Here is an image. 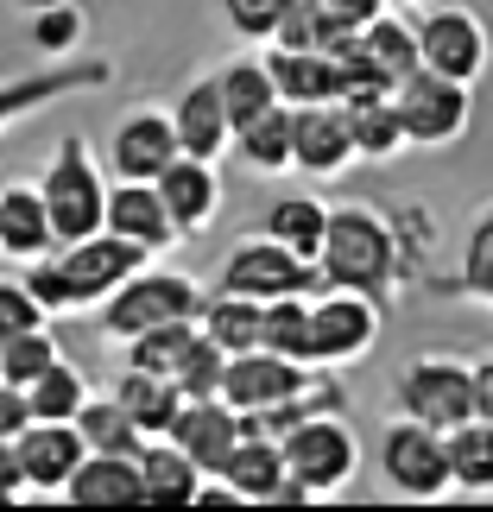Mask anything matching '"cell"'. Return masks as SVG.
I'll return each instance as SVG.
<instances>
[{"label":"cell","instance_id":"13","mask_svg":"<svg viewBox=\"0 0 493 512\" xmlns=\"http://www.w3.org/2000/svg\"><path fill=\"white\" fill-rule=\"evenodd\" d=\"M310 380H317L310 361H291V354H272V348H241L222 367V399L234 411H272V405L298 399Z\"/></svg>","mask_w":493,"mask_h":512},{"label":"cell","instance_id":"19","mask_svg":"<svg viewBox=\"0 0 493 512\" xmlns=\"http://www.w3.org/2000/svg\"><path fill=\"white\" fill-rule=\"evenodd\" d=\"M171 159H177V133H171V114H159V108L127 114V121L108 133V171L114 177H140V184H152Z\"/></svg>","mask_w":493,"mask_h":512},{"label":"cell","instance_id":"26","mask_svg":"<svg viewBox=\"0 0 493 512\" xmlns=\"http://www.w3.org/2000/svg\"><path fill=\"white\" fill-rule=\"evenodd\" d=\"M342 114H348V133H354L361 159H399L405 152V127H399V108H392V89H348Z\"/></svg>","mask_w":493,"mask_h":512},{"label":"cell","instance_id":"43","mask_svg":"<svg viewBox=\"0 0 493 512\" xmlns=\"http://www.w3.org/2000/svg\"><path fill=\"white\" fill-rule=\"evenodd\" d=\"M285 7H291V0H222V19L247 38V45H266L272 26L285 19Z\"/></svg>","mask_w":493,"mask_h":512},{"label":"cell","instance_id":"10","mask_svg":"<svg viewBox=\"0 0 493 512\" xmlns=\"http://www.w3.org/2000/svg\"><path fill=\"white\" fill-rule=\"evenodd\" d=\"M380 475L392 494L405 500H443L449 494V449H443V430H430L418 418H392L380 430Z\"/></svg>","mask_w":493,"mask_h":512},{"label":"cell","instance_id":"30","mask_svg":"<svg viewBox=\"0 0 493 512\" xmlns=\"http://www.w3.org/2000/svg\"><path fill=\"white\" fill-rule=\"evenodd\" d=\"M196 329L222 348V354H241V348H260V298H241V291H203V310H196Z\"/></svg>","mask_w":493,"mask_h":512},{"label":"cell","instance_id":"34","mask_svg":"<svg viewBox=\"0 0 493 512\" xmlns=\"http://www.w3.org/2000/svg\"><path fill=\"white\" fill-rule=\"evenodd\" d=\"M76 430H83L89 449H121V456H140V443H146V430L133 424V411L114 392H89L83 411H76Z\"/></svg>","mask_w":493,"mask_h":512},{"label":"cell","instance_id":"41","mask_svg":"<svg viewBox=\"0 0 493 512\" xmlns=\"http://www.w3.org/2000/svg\"><path fill=\"white\" fill-rule=\"evenodd\" d=\"M222 367H228V354L209 336H196V348L184 354V367L171 373V386L184 392V399H222Z\"/></svg>","mask_w":493,"mask_h":512},{"label":"cell","instance_id":"50","mask_svg":"<svg viewBox=\"0 0 493 512\" xmlns=\"http://www.w3.org/2000/svg\"><path fill=\"white\" fill-rule=\"evenodd\" d=\"M392 7H424V0H392Z\"/></svg>","mask_w":493,"mask_h":512},{"label":"cell","instance_id":"15","mask_svg":"<svg viewBox=\"0 0 493 512\" xmlns=\"http://www.w3.org/2000/svg\"><path fill=\"white\" fill-rule=\"evenodd\" d=\"M13 449H19V468H26V494H64V481L76 475V462L89 456L76 418H32L13 437Z\"/></svg>","mask_w":493,"mask_h":512},{"label":"cell","instance_id":"5","mask_svg":"<svg viewBox=\"0 0 493 512\" xmlns=\"http://www.w3.org/2000/svg\"><path fill=\"white\" fill-rule=\"evenodd\" d=\"M392 108H399V127H405V146H456L468 121H475V95L456 76H437V70H411L399 89H392Z\"/></svg>","mask_w":493,"mask_h":512},{"label":"cell","instance_id":"47","mask_svg":"<svg viewBox=\"0 0 493 512\" xmlns=\"http://www.w3.org/2000/svg\"><path fill=\"white\" fill-rule=\"evenodd\" d=\"M19 494H26V468H19L13 437H0V506H13Z\"/></svg>","mask_w":493,"mask_h":512},{"label":"cell","instance_id":"27","mask_svg":"<svg viewBox=\"0 0 493 512\" xmlns=\"http://www.w3.org/2000/svg\"><path fill=\"white\" fill-rule=\"evenodd\" d=\"M361 64L380 76L386 89H399L411 70H418V32H411V19L405 13H380L373 26H361Z\"/></svg>","mask_w":493,"mask_h":512},{"label":"cell","instance_id":"28","mask_svg":"<svg viewBox=\"0 0 493 512\" xmlns=\"http://www.w3.org/2000/svg\"><path fill=\"white\" fill-rule=\"evenodd\" d=\"M108 392L133 411V424H140L146 437H171L177 411H184V392H177L165 373H146V367H121V380H114Z\"/></svg>","mask_w":493,"mask_h":512},{"label":"cell","instance_id":"3","mask_svg":"<svg viewBox=\"0 0 493 512\" xmlns=\"http://www.w3.org/2000/svg\"><path fill=\"white\" fill-rule=\"evenodd\" d=\"M38 196H45V209H51L57 247L83 241V234L102 228V215H108V177H102V165H95V152H89L83 133H64V140H57L45 177H38Z\"/></svg>","mask_w":493,"mask_h":512},{"label":"cell","instance_id":"20","mask_svg":"<svg viewBox=\"0 0 493 512\" xmlns=\"http://www.w3.org/2000/svg\"><path fill=\"white\" fill-rule=\"evenodd\" d=\"M171 443L215 481V468H222L228 449L241 443V411L228 399H184V411H177V424H171Z\"/></svg>","mask_w":493,"mask_h":512},{"label":"cell","instance_id":"2","mask_svg":"<svg viewBox=\"0 0 493 512\" xmlns=\"http://www.w3.org/2000/svg\"><path fill=\"white\" fill-rule=\"evenodd\" d=\"M317 266H323V285H342V291H367V298H392L411 272V253H405V234L386 222L380 209L367 203H348V209H329V228H323V247H317Z\"/></svg>","mask_w":493,"mask_h":512},{"label":"cell","instance_id":"11","mask_svg":"<svg viewBox=\"0 0 493 512\" xmlns=\"http://www.w3.org/2000/svg\"><path fill=\"white\" fill-rule=\"evenodd\" d=\"M392 399H399L405 418H418L430 430H456L462 418H475V380H468V367L449 361V354L411 361L399 373V386H392Z\"/></svg>","mask_w":493,"mask_h":512},{"label":"cell","instance_id":"48","mask_svg":"<svg viewBox=\"0 0 493 512\" xmlns=\"http://www.w3.org/2000/svg\"><path fill=\"white\" fill-rule=\"evenodd\" d=\"M468 380H475V418H487V424H493V354L468 367Z\"/></svg>","mask_w":493,"mask_h":512},{"label":"cell","instance_id":"35","mask_svg":"<svg viewBox=\"0 0 493 512\" xmlns=\"http://www.w3.org/2000/svg\"><path fill=\"white\" fill-rule=\"evenodd\" d=\"M260 348L304 361V348H310V298L304 291H285V298L260 304Z\"/></svg>","mask_w":493,"mask_h":512},{"label":"cell","instance_id":"18","mask_svg":"<svg viewBox=\"0 0 493 512\" xmlns=\"http://www.w3.org/2000/svg\"><path fill=\"white\" fill-rule=\"evenodd\" d=\"M152 184H159L177 234H203L215 215H222V171H215V159H190V152H177Z\"/></svg>","mask_w":493,"mask_h":512},{"label":"cell","instance_id":"8","mask_svg":"<svg viewBox=\"0 0 493 512\" xmlns=\"http://www.w3.org/2000/svg\"><path fill=\"white\" fill-rule=\"evenodd\" d=\"M215 285L222 291H241V298H285V291H323V266L317 260H298L285 241H272V234H247V241L228 247L222 272H215Z\"/></svg>","mask_w":493,"mask_h":512},{"label":"cell","instance_id":"16","mask_svg":"<svg viewBox=\"0 0 493 512\" xmlns=\"http://www.w3.org/2000/svg\"><path fill=\"white\" fill-rule=\"evenodd\" d=\"M102 228L121 234V241H133V247H146V253H165V247L184 241L177 222H171V209H165V196H159V184H140V177H114L108 184Z\"/></svg>","mask_w":493,"mask_h":512},{"label":"cell","instance_id":"7","mask_svg":"<svg viewBox=\"0 0 493 512\" xmlns=\"http://www.w3.org/2000/svg\"><path fill=\"white\" fill-rule=\"evenodd\" d=\"M279 449H285V468L317 500L342 494V487L354 481V462H361V443H354V430H348L342 411H310L304 424H291L279 437Z\"/></svg>","mask_w":493,"mask_h":512},{"label":"cell","instance_id":"36","mask_svg":"<svg viewBox=\"0 0 493 512\" xmlns=\"http://www.w3.org/2000/svg\"><path fill=\"white\" fill-rule=\"evenodd\" d=\"M51 361H64V342H57L51 323H32L0 342V380H13V386H32Z\"/></svg>","mask_w":493,"mask_h":512},{"label":"cell","instance_id":"24","mask_svg":"<svg viewBox=\"0 0 493 512\" xmlns=\"http://www.w3.org/2000/svg\"><path fill=\"white\" fill-rule=\"evenodd\" d=\"M140 481H146V506H203L209 475L171 437H146L140 443Z\"/></svg>","mask_w":493,"mask_h":512},{"label":"cell","instance_id":"23","mask_svg":"<svg viewBox=\"0 0 493 512\" xmlns=\"http://www.w3.org/2000/svg\"><path fill=\"white\" fill-rule=\"evenodd\" d=\"M215 481L228 487V500H266L279 494V481H285V449L279 437H253V430H241V443L228 449V462L215 468Z\"/></svg>","mask_w":493,"mask_h":512},{"label":"cell","instance_id":"32","mask_svg":"<svg viewBox=\"0 0 493 512\" xmlns=\"http://www.w3.org/2000/svg\"><path fill=\"white\" fill-rule=\"evenodd\" d=\"M323 228H329V203H323V196H310V190L279 196V203L266 209V234H272V241H285L298 260H317Z\"/></svg>","mask_w":493,"mask_h":512},{"label":"cell","instance_id":"6","mask_svg":"<svg viewBox=\"0 0 493 512\" xmlns=\"http://www.w3.org/2000/svg\"><path fill=\"white\" fill-rule=\"evenodd\" d=\"M380 329H386L380 298L323 285L317 304H310V348H304V361L310 367H348V361H361V354H373Z\"/></svg>","mask_w":493,"mask_h":512},{"label":"cell","instance_id":"39","mask_svg":"<svg viewBox=\"0 0 493 512\" xmlns=\"http://www.w3.org/2000/svg\"><path fill=\"white\" fill-rule=\"evenodd\" d=\"M335 38H342V26L329 19V7H323V0H291V7H285V19L272 26V38H266V45H285V51H329Z\"/></svg>","mask_w":493,"mask_h":512},{"label":"cell","instance_id":"4","mask_svg":"<svg viewBox=\"0 0 493 512\" xmlns=\"http://www.w3.org/2000/svg\"><path fill=\"white\" fill-rule=\"evenodd\" d=\"M196 310H203V285H196L190 272H177V266H152L146 260L140 272H127V279L108 291L102 329L114 342H127V336L159 329V323H196Z\"/></svg>","mask_w":493,"mask_h":512},{"label":"cell","instance_id":"45","mask_svg":"<svg viewBox=\"0 0 493 512\" xmlns=\"http://www.w3.org/2000/svg\"><path fill=\"white\" fill-rule=\"evenodd\" d=\"M323 7H329V19L342 32H361V26H373V19L392 7V0H323Z\"/></svg>","mask_w":493,"mask_h":512},{"label":"cell","instance_id":"12","mask_svg":"<svg viewBox=\"0 0 493 512\" xmlns=\"http://www.w3.org/2000/svg\"><path fill=\"white\" fill-rule=\"evenodd\" d=\"M114 83V64L108 57H51L45 70H26V76H7L0 83V133L13 121H26V114L64 102V95H83V89H108Z\"/></svg>","mask_w":493,"mask_h":512},{"label":"cell","instance_id":"22","mask_svg":"<svg viewBox=\"0 0 493 512\" xmlns=\"http://www.w3.org/2000/svg\"><path fill=\"white\" fill-rule=\"evenodd\" d=\"M266 70L285 108H310V102H342V64L329 51H285L266 45Z\"/></svg>","mask_w":493,"mask_h":512},{"label":"cell","instance_id":"21","mask_svg":"<svg viewBox=\"0 0 493 512\" xmlns=\"http://www.w3.org/2000/svg\"><path fill=\"white\" fill-rule=\"evenodd\" d=\"M70 506H146V481H140V456L121 449H89L76 462V475L64 481Z\"/></svg>","mask_w":493,"mask_h":512},{"label":"cell","instance_id":"46","mask_svg":"<svg viewBox=\"0 0 493 512\" xmlns=\"http://www.w3.org/2000/svg\"><path fill=\"white\" fill-rule=\"evenodd\" d=\"M32 424V405H26V386L0 380V437H19Z\"/></svg>","mask_w":493,"mask_h":512},{"label":"cell","instance_id":"29","mask_svg":"<svg viewBox=\"0 0 493 512\" xmlns=\"http://www.w3.org/2000/svg\"><path fill=\"white\" fill-rule=\"evenodd\" d=\"M228 152H241V165H247V171H260V177L291 171V108H285V102H272L266 114L241 121V127H234V140H228Z\"/></svg>","mask_w":493,"mask_h":512},{"label":"cell","instance_id":"42","mask_svg":"<svg viewBox=\"0 0 493 512\" xmlns=\"http://www.w3.org/2000/svg\"><path fill=\"white\" fill-rule=\"evenodd\" d=\"M32 45L51 51V57H70L76 45H83V7H76V0L38 7V13H32Z\"/></svg>","mask_w":493,"mask_h":512},{"label":"cell","instance_id":"1","mask_svg":"<svg viewBox=\"0 0 493 512\" xmlns=\"http://www.w3.org/2000/svg\"><path fill=\"white\" fill-rule=\"evenodd\" d=\"M146 260H152L146 247H133V241H121V234H108V228H95V234H83V241H64V247L26 260V279H19V285L38 298L45 317H76V310L108 304V291L121 285L127 272H140Z\"/></svg>","mask_w":493,"mask_h":512},{"label":"cell","instance_id":"17","mask_svg":"<svg viewBox=\"0 0 493 512\" xmlns=\"http://www.w3.org/2000/svg\"><path fill=\"white\" fill-rule=\"evenodd\" d=\"M171 133H177V152H190V159H222L234 127H228V108H222V83L209 76H190L184 89H177L171 102Z\"/></svg>","mask_w":493,"mask_h":512},{"label":"cell","instance_id":"14","mask_svg":"<svg viewBox=\"0 0 493 512\" xmlns=\"http://www.w3.org/2000/svg\"><path fill=\"white\" fill-rule=\"evenodd\" d=\"M361 152H354V133H348V114L342 102H310V108H291V171L304 177H342Z\"/></svg>","mask_w":493,"mask_h":512},{"label":"cell","instance_id":"33","mask_svg":"<svg viewBox=\"0 0 493 512\" xmlns=\"http://www.w3.org/2000/svg\"><path fill=\"white\" fill-rule=\"evenodd\" d=\"M215 83H222V108H228V127L253 121V114H266L279 102V89H272V70L266 57H234V64L215 70Z\"/></svg>","mask_w":493,"mask_h":512},{"label":"cell","instance_id":"44","mask_svg":"<svg viewBox=\"0 0 493 512\" xmlns=\"http://www.w3.org/2000/svg\"><path fill=\"white\" fill-rule=\"evenodd\" d=\"M32 323H51V317L38 310V298L19 279H0V342L19 336V329H32Z\"/></svg>","mask_w":493,"mask_h":512},{"label":"cell","instance_id":"38","mask_svg":"<svg viewBox=\"0 0 493 512\" xmlns=\"http://www.w3.org/2000/svg\"><path fill=\"white\" fill-rule=\"evenodd\" d=\"M83 399H89V380H83L70 361H51V367L26 386L32 418H76V411H83Z\"/></svg>","mask_w":493,"mask_h":512},{"label":"cell","instance_id":"25","mask_svg":"<svg viewBox=\"0 0 493 512\" xmlns=\"http://www.w3.org/2000/svg\"><path fill=\"white\" fill-rule=\"evenodd\" d=\"M57 234H51V209L38 184H7L0 190V253L7 260H38V253H51Z\"/></svg>","mask_w":493,"mask_h":512},{"label":"cell","instance_id":"37","mask_svg":"<svg viewBox=\"0 0 493 512\" xmlns=\"http://www.w3.org/2000/svg\"><path fill=\"white\" fill-rule=\"evenodd\" d=\"M203 329L196 323H159V329H140V336H127V367H146V373H171L184 367V354L196 348Z\"/></svg>","mask_w":493,"mask_h":512},{"label":"cell","instance_id":"9","mask_svg":"<svg viewBox=\"0 0 493 512\" xmlns=\"http://www.w3.org/2000/svg\"><path fill=\"white\" fill-rule=\"evenodd\" d=\"M411 32H418V64L424 70L456 76V83H468V89L481 83V70H487V57H493V38H487L475 7H462V0L424 7V19Z\"/></svg>","mask_w":493,"mask_h":512},{"label":"cell","instance_id":"49","mask_svg":"<svg viewBox=\"0 0 493 512\" xmlns=\"http://www.w3.org/2000/svg\"><path fill=\"white\" fill-rule=\"evenodd\" d=\"M19 13H38V7H57V0H13Z\"/></svg>","mask_w":493,"mask_h":512},{"label":"cell","instance_id":"40","mask_svg":"<svg viewBox=\"0 0 493 512\" xmlns=\"http://www.w3.org/2000/svg\"><path fill=\"white\" fill-rule=\"evenodd\" d=\"M456 285L468 291V298L493 304V209L475 215V228H468L462 241V266H456Z\"/></svg>","mask_w":493,"mask_h":512},{"label":"cell","instance_id":"31","mask_svg":"<svg viewBox=\"0 0 493 512\" xmlns=\"http://www.w3.org/2000/svg\"><path fill=\"white\" fill-rule=\"evenodd\" d=\"M443 449H449V487L493 494V424L487 418H462L456 430H443Z\"/></svg>","mask_w":493,"mask_h":512}]
</instances>
